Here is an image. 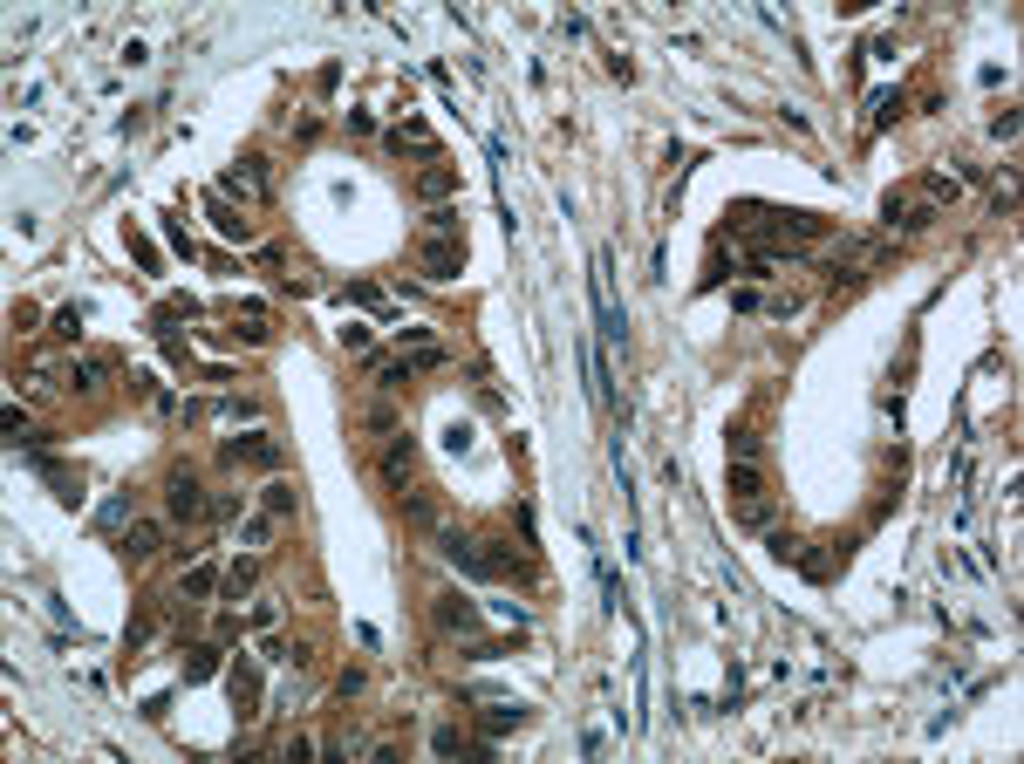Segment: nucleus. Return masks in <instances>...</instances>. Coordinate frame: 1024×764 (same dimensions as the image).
Returning <instances> with one entry per match:
<instances>
[{
  "mask_svg": "<svg viewBox=\"0 0 1024 764\" xmlns=\"http://www.w3.org/2000/svg\"><path fill=\"white\" fill-rule=\"evenodd\" d=\"M881 260H888V239H847V246H833L827 273H833V280H867Z\"/></svg>",
  "mask_w": 1024,
  "mask_h": 764,
  "instance_id": "nucleus-3",
  "label": "nucleus"
},
{
  "mask_svg": "<svg viewBox=\"0 0 1024 764\" xmlns=\"http://www.w3.org/2000/svg\"><path fill=\"white\" fill-rule=\"evenodd\" d=\"M390 151H417V157H437V137H431V123H396V130H390Z\"/></svg>",
  "mask_w": 1024,
  "mask_h": 764,
  "instance_id": "nucleus-16",
  "label": "nucleus"
},
{
  "mask_svg": "<svg viewBox=\"0 0 1024 764\" xmlns=\"http://www.w3.org/2000/svg\"><path fill=\"white\" fill-rule=\"evenodd\" d=\"M881 219H888V232H929L936 219H943V205H936L922 185H915V191H888Z\"/></svg>",
  "mask_w": 1024,
  "mask_h": 764,
  "instance_id": "nucleus-1",
  "label": "nucleus"
},
{
  "mask_svg": "<svg viewBox=\"0 0 1024 764\" xmlns=\"http://www.w3.org/2000/svg\"><path fill=\"white\" fill-rule=\"evenodd\" d=\"M451 191H458V171H451V164H437V157H431V164L417 171V198H431V205H444Z\"/></svg>",
  "mask_w": 1024,
  "mask_h": 764,
  "instance_id": "nucleus-15",
  "label": "nucleus"
},
{
  "mask_svg": "<svg viewBox=\"0 0 1024 764\" xmlns=\"http://www.w3.org/2000/svg\"><path fill=\"white\" fill-rule=\"evenodd\" d=\"M431 239H458V205H437L431 212Z\"/></svg>",
  "mask_w": 1024,
  "mask_h": 764,
  "instance_id": "nucleus-27",
  "label": "nucleus"
},
{
  "mask_svg": "<svg viewBox=\"0 0 1024 764\" xmlns=\"http://www.w3.org/2000/svg\"><path fill=\"white\" fill-rule=\"evenodd\" d=\"M342 348H355V355H369V328H355V321H349V328H342Z\"/></svg>",
  "mask_w": 1024,
  "mask_h": 764,
  "instance_id": "nucleus-32",
  "label": "nucleus"
},
{
  "mask_svg": "<svg viewBox=\"0 0 1024 764\" xmlns=\"http://www.w3.org/2000/svg\"><path fill=\"white\" fill-rule=\"evenodd\" d=\"M253 580H260V560L246 553V560H233V567H226V580H219V587H226V601H239V594H246Z\"/></svg>",
  "mask_w": 1024,
  "mask_h": 764,
  "instance_id": "nucleus-21",
  "label": "nucleus"
},
{
  "mask_svg": "<svg viewBox=\"0 0 1024 764\" xmlns=\"http://www.w3.org/2000/svg\"><path fill=\"white\" fill-rule=\"evenodd\" d=\"M888 116H902V89H888V96H874V123H888Z\"/></svg>",
  "mask_w": 1024,
  "mask_h": 764,
  "instance_id": "nucleus-29",
  "label": "nucleus"
},
{
  "mask_svg": "<svg viewBox=\"0 0 1024 764\" xmlns=\"http://www.w3.org/2000/svg\"><path fill=\"white\" fill-rule=\"evenodd\" d=\"M233 321H239V328H233L239 342H253V348H260V342H274V328H267V307H239Z\"/></svg>",
  "mask_w": 1024,
  "mask_h": 764,
  "instance_id": "nucleus-20",
  "label": "nucleus"
},
{
  "mask_svg": "<svg viewBox=\"0 0 1024 764\" xmlns=\"http://www.w3.org/2000/svg\"><path fill=\"white\" fill-rule=\"evenodd\" d=\"M55 342H82V307H62L55 314Z\"/></svg>",
  "mask_w": 1024,
  "mask_h": 764,
  "instance_id": "nucleus-26",
  "label": "nucleus"
},
{
  "mask_svg": "<svg viewBox=\"0 0 1024 764\" xmlns=\"http://www.w3.org/2000/svg\"><path fill=\"white\" fill-rule=\"evenodd\" d=\"M731 512H738V526H751V533H772V519H779V498H772V492L731 498Z\"/></svg>",
  "mask_w": 1024,
  "mask_h": 764,
  "instance_id": "nucleus-14",
  "label": "nucleus"
},
{
  "mask_svg": "<svg viewBox=\"0 0 1024 764\" xmlns=\"http://www.w3.org/2000/svg\"><path fill=\"white\" fill-rule=\"evenodd\" d=\"M417 267L431 273V280H458L465 273V239H424L417 246Z\"/></svg>",
  "mask_w": 1024,
  "mask_h": 764,
  "instance_id": "nucleus-7",
  "label": "nucleus"
},
{
  "mask_svg": "<svg viewBox=\"0 0 1024 764\" xmlns=\"http://www.w3.org/2000/svg\"><path fill=\"white\" fill-rule=\"evenodd\" d=\"M205 212H212V232H219V239H239V246H253V219H246V212H233L226 198H205Z\"/></svg>",
  "mask_w": 1024,
  "mask_h": 764,
  "instance_id": "nucleus-12",
  "label": "nucleus"
},
{
  "mask_svg": "<svg viewBox=\"0 0 1024 764\" xmlns=\"http://www.w3.org/2000/svg\"><path fill=\"white\" fill-rule=\"evenodd\" d=\"M219 580H226L219 567H192V573H185V587H178V601H205V594H212Z\"/></svg>",
  "mask_w": 1024,
  "mask_h": 764,
  "instance_id": "nucleus-22",
  "label": "nucleus"
},
{
  "mask_svg": "<svg viewBox=\"0 0 1024 764\" xmlns=\"http://www.w3.org/2000/svg\"><path fill=\"white\" fill-rule=\"evenodd\" d=\"M219 458H226V464H260V471H280V458H287V451H280L267 430H246V437H226V444H219Z\"/></svg>",
  "mask_w": 1024,
  "mask_h": 764,
  "instance_id": "nucleus-5",
  "label": "nucleus"
},
{
  "mask_svg": "<svg viewBox=\"0 0 1024 764\" xmlns=\"http://www.w3.org/2000/svg\"><path fill=\"white\" fill-rule=\"evenodd\" d=\"M110 376H117V362H110V355H76V362H69V376H62V389H69V396H103V389H110Z\"/></svg>",
  "mask_w": 1024,
  "mask_h": 764,
  "instance_id": "nucleus-6",
  "label": "nucleus"
},
{
  "mask_svg": "<svg viewBox=\"0 0 1024 764\" xmlns=\"http://www.w3.org/2000/svg\"><path fill=\"white\" fill-rule=\"evenodd\" d=\"M260 505H267L274 519H287V512H294V485H287V478H267V492H260Z\"/></svg>",
  "mask_w": 1024,
  "mask_h": 764,
  "instance_id": "nucleus-23",
  "label": "nucleus"
},
{
  "mask_svg": "<svg viewBox=\"0 0 1024 764\" xmlns=\"http://www.w3.org/2000/svg\"><path fill=\"white\" fill-rule=\"evenodd\" d=\"M431 751H437V758H458V751H465V737H458V730H437Z\"/></svg>",
  "mask_w": 1024,
  "mask_h": 764,
  "instance_id": "nucleus-28",
  "label": "nucleus"
},
{
  "mask_svg": "<svg viewBox=\"0 0 1024 764\" xmlns=\"http://www.w3.org/2000/svg\"><path fill=\"white\" fill-rule=\"evenodd\" d=\"M410 471H417V444L396 430L390 444H383V485H390V492H410Z\"/></svg>",
  "mask_w": 1024,
  "mask_h": 764,
  "instance_id": "nucleus-10",
  "label": "nucleus"
},
{
  "mask_svg": "<svg viewBox=\"0 0 1024 764\" xmlns=\"http://www.w3.org/2000/svg\"><path fill=\"white\" fill-rule=\"evenodd\" d=\"M594 314H601V335L622 342V307H615V260H608V246L594 253Z\"/></svg>",
  "mask_w": 1024,
  "mask_h": 764,
  "instance_id": "nucleus-4",
  "label": "nucleus"
},
{
  "mask_svg": "<svg viewBox=\"0 0 1024 764\" xmlns=\"http://www.w3.org/2000/svg\"><path fill=\"white\" fill-rule=\"evenodd\" d=\"M724 485H731V498H758V492H765V471H758V464H738V458H731Z\"/></svg>",
  "mask_w": 1024,
  "mask_h": 764,
  "instance_id": "nucleus-17",
  "label": "nucleus"
},
{
  "mask_svg": "<svg viewBox=\"0 0 1024 764\" xmlns=\"http://www.w3.org/2000/svg\"><path fill=\"white\" fill-rule=\"evenodd\" d=\"M212 676H219V649H212V642L185 649V683H212Z\"/></svg>",
  "mask_w": 1024,
  "mask_h": 764,
  "instance_id": "nucleus-18",
  "label": "nucleus"
},
{
  "mask_svg": "<svg viewBox=\"0 0 1024 764\" xmlns=\"http://www.w3.org/2000/svg\"><path fill=\"white\" fill-rule=\"evenodd\" d=\"M731 458H738V464H758V458H765L758 430H731Z\"/></svg>",
  "mask_w": 1024,
  "mask_h": 764,
  "instance_id": "nucleus-24",
  "label": "nucleus"
},
{
  "mask_svg": "<svg viewBox=\"0 0 1024 764\" xmlns=\"http://www.w3.org/2000/svg\"><path fill=\"white\" fill-rule=\"evenodd\" d=\"M765 546H772V560H792V553H799V539H792V533H772Z\"/></svg>",
  "mask_w": 1024,
  "mask_h": 764,
  "instance_id": "nucleus-31",
  "label": "nucleus"
},
{
  "mask_svg": "<svg viewBox=\"0 0 1024 764\" xmlns=\"http://www.w3.org/2000/svg\"><path fill=\"white\" fill-rule=\"evenodd\" d=\"M226 191H239V198H267V191H274V171H267V157L246 151L233 171H226Z\"/></svg>",
  "mask_w": 1024,
  "mask_h": 764,
  "instance_id": "nucleus-9",
  "label": "nucleus"
},
{
  "mask_svg": "<svg viewBox=\"0 0 1024 764\" xmlns=\"http://www.w3.org/2000/svg\"><path fill=\"white\" fill-rule=\"evenodd\" d=\"M758 307H765V314H779V321H786V314H799V294H772V301H758Z\"/></svg>",
  "mask_w": 1024,
  "mask_h": 764,
  "instance_id": "nucleus-30",
  "label": "nucleus"
},
{
  "mask_svg": "<svg viewBox=\"0 0 1024 764\" xmlns=\"http://www.w3.org/2000/svg\"><path fill=\"white\" fill-rule=\"evenodd\" d=\"M437 628H444V635H465V642H472V635H478V628H485V614H478V601H465V594H437Z\"/></svg>",
  "mask_w": 1024,
  "mask_h": 764,
  "instance_id": "nucleus-8",
  "label": "nucleus"
},
{
  "mask_svg": "<svg viewBox=\"0 0 1024 764\" xmlns=\"http://www.w3.org/2000/svg\"><path fill=\"white\" fill-rule=\"evenodd\" d=\"M117 546H123V553H130V560H151V553H158V546H164V526H158V519H130V526H123V539H117Z\"/></svg>",
  "mask_w": 1024,
  "mask_h": 764,
  "instance_id": "nucleus-13",
  "label": "nucleus"
},
{
  "mask_svg": "<svg viewBox=\"0 0 1024 764\" xmlns=\"http://www.w3.org/2000/svg\"><path fill=\"white\" fill-rule=\"evenodd\" d=\"M362 423H369L376 437H396V410H390V403H383V396H376V403L362 410Z\"/></svg>",
  "mask_w": 1024,
  "mask_h": 764,
  "instance_id": "nucleus-25",
  "label": "nucleus"
},
{
  "mask_svg": "<svg viewBox=\"0 0 1024 764\" xmlns=\"http://www.w3.org/2000/svg\"><path fill=\"white\" fill-rule=\"evenodd\" d=\"M519 724H526V710H519V703H492V710L478 717V730H485V737H506V730H519Z\"/></svg>",
  "mask_w": 1024,
  "mask_h": 764,
  "instance_id": "nucleus-19",
  "label": "nucleus"
},
{
  "mask_svg": "<svg viewBox=\"0 0 1024 764\" xmlns=\"http://www.w3.org/2000/svg\"><path fill=\"white\" fill-rule=\"evenodd\" d=\"M233 710H239V724L260 717V669L253 662H233Z\"/></svg>",
  "mask_w": 1024,
  "mask_h": 764,
  "instance_id": "nucleus-11",
  "label": "nucleus"
},
{
  "mask_svg": "<svg viewBox=\"0 0 1024 764\" xmlns=\"http://www.w3.org/2000/svg\"><path fill=\"white\" fill-rule=\"evenodd\" d=\"M164 512H171V519H185V526H198V519L212 512V498H205V485H198L192 464H178V471L164 478Z\"/></svg>",
  "mask_w": 1024,
  "mask_h": 764,
  "instance_id": "nucleus-2",
  "label": "nucleus"
}]
</instances>
